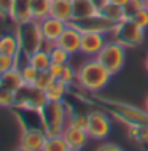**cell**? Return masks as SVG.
I'll return each instance as SVG.
<instances>
[{"label": "cell", "instance_id": "2e32d148", "mask_svg": "<svg viewBox=\"0 0 148 151\" xmlns=\"http://www.w3.org/2000/svg\"><path fill=\"white\" fill-rule=\"evenodd\" d=\"M49 16L57 18L64 22H70L73 19L72 11V0H51L49 5Z\"/></svg>", "mask_w": 148, "mask_h": 151}, {"label": "cell", "instance_id": "5bb4252c", "mask_svg": "<svg viewBox=\"0 0 148 151\" xmlns=\"http://www.w3.org/2000/svg\"><path fill=\"white\" fill-rule=\"evenodd\" d=\"M62 135L65 138V142L69 143L70 146V150H83L86 143H88V140L91 137H89V134L86 132V129H80V127H73V126H67V127L64 129Z\"/></svg>", "mask_w": 148, "mask_h": 151}, {"label": "cell", "instance_id": "7bdbcfd3", "mask_svg": "<svg viewBox=\"0 0 148 151\" xmlns=\"http://www.w3.org/2000/svg\"><path fill=\"white\" fill-rule=\"evenodd\" d=\"M145 8L148 10V0H145Z\"/></svg>", "mask_w": 148, "mask_h": 151}, {"label": "cell", "instance_id": "8d00e7d4", "mask_svg": "<svg viewBox=\"0 0 148 151\" xmlns=\"http://www.w3.org/2000/svg\"><path fill=\"white\" fill-rule=\"evenodd\" d=\"M96 151H124V150L116 143H102Z\"/></svg>", "mask_w": 148, "mask_h": 151}, {"label": "cell", "instance_id": "d6986e66", "mask_svg": "<svg viewBox=\"0 0 148 151\" xmlns=\"http://www.w3.org/2000/svg\"><path fill=\"white\" fill-rule=\"evenodd\" d=\"M72 11H73V19H84L97 13L96 6L92 5L91 0H72Z\"/></svg>", "mask_w": 148, "mask_h": 151}, {"label": "cell", "instance_id": "5b68a950", "mask_svg": "<svg viewBox=\"0 0 148 151\" xmlns=\"http://www.w3.org/2000/svg\"><path fill=\"white\" fill-rule=\"evenodd\" d=\"M97 59L100 60V64L108 70L112 75H116L118 72L123 68L126 60V48L120 45L118 42H107L105 46L102 48V51L97 54Z\"/></svg>", "mask_w": 148, "mask_h": 151}, {"label": "cell", "instance_id": "d590c367", "mask_svg": "<svg viewBox=\"0 0 148 151\" xmlns=\"http://www.w3.org/2000/svg\"><path fill=\"white\" fill-rule=\"evenodd\" d=\"M64 65H65V64H64ZM64 65H62V64H51V65H49V68H48L49 75H51L54 80H57V78L61 76V73H62Z\"/></svg>", "mask_w": 148, "mask_h": 151}, {"label": "cell", "instance_id": "ac0fdd59", "mask_svg": "<svg viewBox=\"0 0 148 151\" xmlns=\"http://www.w3.org/2000/svg\"><path fill=\"white\" fill-rule=\"evenodd\" d=\"M0 52L8 56H16L21 52V46H19V40L14 32H5L0 35Z\"/></svg>", "mask_w": 148, "mask_h": 151}, {"label": "cell", "instance_id": "4fadbf2b", "mask_svg": "<svg viewBox=\"0 0 148 151\" xmlns=\"http://www.w3.org/2000/svg\"><path fill=\"white\" fill-rule=\"evenodd\" d=\"M57 45L62 50L67 51L70 56L78 54L80 52V46H81V32L75 29L73 26H70V24H67L65 30L59 37V40H57Z\"/></svg>", "mask_w": 148, "mask_h": 151}, {"label": "cell", "instance_id": "30bf717a", "mask_svg": "<svg viewBox=\"0 0 148 151\" xmlns=\"http://www.w3.org/2000/svg\"><path fill=\"white\" fill-rule=\"evenodd\" d=\"M107 34L100 32H83L81 34V46H80V54L86 58H97V54L102 51L105 46Z\"/></svg>", "mask_w": 148, "mask_h": 151}, {"label": "cell", "instance_id": "603a6c76", "mask_svg": "<svg viewBox=\"0 0 148 151\" xmlns=\"http://www.w3.org/2000/svg\"><path fill=\"white\" fill-rule=\"evenodd\" d=\"M43 48L48 51L51 64H62L64 65V64H69V60H70V54L65 50H62L57 43H45Z\"/></svg>", "mask_w": 148, "mask_h": 151}, {"label": "cell", "instance_id": "ffe728a7", "mask_svg": "<svg viewBox=\"0 0 148 151\" xmlns=\"http://www.w3.org/2000/svg\"><path fill=\"white\" fill-rule=\"evenodd\" d=\"M69 91V86L65 83H62L61 80H53L49 83V86L45 89V96L46 100L51 102H64V97Z\"/></svg>", "mask_w": 148, "mask_h": 151}, {"label": "cell", "instance_id": "1f68e13d", "mask_svg": "<svg viewBox=\"0 0 148 151\" xmlns=\"http://www.w3.org/2000/svg\"><path fill=\"white\" fill-rule=\"evenodd\" d=\"M143 8H145V0H129V3L124 6L126 18L129 19L134 13H137L139 10H143Z\"/></svg>", "mask_w": 148, "mask_h": 151}, {"label": "cell", "instance_id": "f1b7e54d", "mask_svg": "<svg viewBox=\"0 0 148 151\" xmlns=\"http://www.w3.org/2000/svg\"><path fill=\"white\" fill-rule=\"evenodd\" d=\"M129 19H131V21H132L137 27H140V29L145 30L147 27H148V10H147V8L139 10L137 13H134Z\"/></svg>", "mask_w": 148, "mask_h": 151}, {"label": "cell", "instance_id": "7c38bea8", "mask_svg": "<svg viewBox=\"0 0 148 151\" xmlns=\"http://www.w3.org/2000/svg\"><path fill=\"white\" fill-rule=\"evenodd\" d=\"M38 24L45 38V43H57L59 37L62 35V32L67 27V22L61 21L57 18H53V16H46L45 19L38 21Z\"/></svg>", "mask_w": 148, "mask_h": 151}, {"label": "cell", "instance_id": "e0dca14e", "mask_svg": "<svg viewBox=\"0 0 148 151\" xmlns=\"http://www.w3.org/2000/svg\"><path fill=\"white\" fill-rule=\"evenodd\" d=\"M0 86L8 89V91H11V92L19 91V89L24 86V80H22L21 70L14 67V68H11V70L5 72L2 75V80H0Z\"/></svg>", "mask_w": 148, "mask_h": 151}, {"label": "cell", "instance_id": "ba28073f", "mask_svg": "<svg viewBox=\"0 0 148 151\" xmlns=\"http://www.w3.org/2000/svg\"><path fill=\"white\" fill-rule=\"evenodd\" d=\"M112 130V121L104 111H89L86 115V132L94 140H104Z\"/></svg>", "mask_w": 148, "mask_h": 151}, {"label": "cell", "instance_id": "60d3db41", "mask_svg": "<svg viewBox=\"0 0 148 151\" xmlns=\"http://www.w3.org/2000/svg\"><path fill=\"white\" fill-rule=\"evenodd\" d=\"M145 111L148 113V96H147V99H145Z\"/></svg>", "mask_w": 148, "mask_h": 151}, {"label": "cell", "instance_id": "b9f144b4", "mask_svg": "<svg viewBox=\"0 0 148 151\" xmlns=\"http://www.w3.org/2000/svg\"><path fill=\"white\" fill-rule=\"evenodd\" d=\"M145 70L148 72V54H147V58H145Z\"/></svg>", "mask_w": 148, "mask_h": 151}, {"label": "cell", "instance_id": "836d02e7", "mask_svg": "<svg viewBox=\"0 0 148 151\" xmlns=\"http://www.w3.org/2000/svg\"><path fill=\"white\" fill-rule=\"evenodd\" d=\"M67 126H73V127L86 129V115H78V113H72V115H69Z\"/></svg>", "mask_w": 148, "mask_h": 151}, {"label": "cell", "instance_id": "8fae6325", "mask_svg": "<svg viewBox=\"0 0 148 151\" xmlns=\"http://www.w3.org/2000/svg\"><path fill=\"white\" fill-rule=\"evenodd\" d=\"M46 134L45 130L40 127H35V126H26L22 129L21 134V146H24L29 151H42L45 142H46Z\"/></svg>", "mask_w": 148, "mask_h": 151}, {"label": "cell", "instance_id": "52a82bcc", "mask_svg": "<svg viewBox=\"0 0 148 151\" xmlns=\"http://www.w3.org/2000/svg\"><path fill=\"white\" fill-rule=\"evenodd\" d=\"M110 108L112 113L116 118H120L123 122L129 124H148V113L145 110H139L137 107L132 105L123 104V102H110V100H104Z\"/></svg>", "mask_w": 148, "mask_h": 151}, {"label": "cell", "instance_id": "d4e9b609", "mask_svg": "<svg viewBox=\"0 0 148 151\" xmlns=\"http://www.w3.org/2000/svg\"><path fill=\"white\" fill-rule=\"evenodd\" d=\"M42 151H70V146L65 142L64 135H54L46 138Z\"/></svg>", "mask_w": 148, "mask_h": 151}, {"label": "cell", "instance_id": "ab89813d", "mask_svg": "<svg viewBox=\"0 0 148 151\" xmlns=\"http://www.w3.org/2000/svg\"><path fill=\"white\" fill-rule=\"evenodd\" d=\"M14 151H29V150H26L24 146H21V145H19V146H18V148H16Z\"/></svg>", "mask_w": 148, "mask_h": 151}, {"label": "cell", "instance_id": "3957f363", "mask_svg": "<svg viewBox=\"0 0 148 151\" xmlns=\"http://www.w3.org/2000/svg\"><path fill=\"white\" fill-rule=\"evenodd\" d=\"M14 34L19 40V46H21V52H24L26 56H30L32 52L42 50L45 46V38L40 30V24L38 21H30L22 22V24H16Z\"/></svg>", "mask_w": 148, "mask_h": 151}, {"label": "cell", "instance_id": "f6af8a7d", "mask_svg": "<svg viewBox=\"0 0 148 151\" xmlns=\"http://www.w3.org/2000/svg\"><path fill=\"white\" fill-rule=\"evenodd\" d=\"M70 151H77V150H70Z\"/></svg>", "mask_w": 148, "mask_h": 151}, {"label": "cell", "instance_id": "4dcf8cb0", "mask_svg": "<svg viewBox=\"0 0 148 151\" xmlns=\"http://www.w3.org/2000/svg\"><path fill=\"white\" fill-rule=\"evenodd\" d=\"M53 80H54V78L49 75L48 70H46V72H40L38 76H37V80H35V84H34V86H35L37 89H40V91L45 92V89L49 86V83H51Z\"/></svg>", "mask_w": 148, "mask_h": 151}, {"label": "cell", "instance_id": "83f0119b", "mask_svg": "<svg viewBox=\"0 0 148 151\" xmlns=\"http://www.w3.org/2000/svg\"><path fill=\"white\" fill-rule=\"evenodd\" d=\"M57 80H61L62 83L67 84V86H72V84L77 81V70L73 68V65L65 64L64 68H62V73H61V76Z\"/></svg>", "mask_w": 148, "mask_h": 151}, {"label": "cell", "instance_id": "484cf974", "mask_svg": "<svg viewBox=\"0 0 148 151\" xmlns=\"http://www.w3.org/2000/svg\"><path fill=\"white\" fill-rule=\"evenodd\" d=\"M129 137L137 143H148V124H129Z\"/></svg>", "mask_w": 148, "mask_h": 151}, {"label": "cell", "instance_id": "8992f818", "mask_svg": "<svg viewBox=\"0 0 148 151\" xmlns=\"http://www.w3.org/2000/svg\"><path fill=\"white\" fill-rule=\"evenodd\" d=\"M46 102L45 92L35 86L24 84L19 91L14 92V107L22 111H38Z\"/></svg>", "mask_w": 148, "mask_h": 151}, {"label": "cell", "instance_id": "44dd1931", "mask_svg": "<svg viewBox=\"0 0 148 151\" xmlns=\"http://www.w3.org/2000/svg\"><path fill=\"white\" fill-rule=\"evenodd\" d=\"M27 64H30L32 67H35L38 72H46L51 65V59H49L48 51L42 48V50L32 52L30 56H27Z\"/></svg>", "mask_w": 148, "mask_h": 151}, {"label": "cell", "instance_id": "277c9868", "mask_svg": "<svg viewBox=\"0 0 148 151\" xmlns=\"http://www.w3.org/2000/svg\"><path fill=\"white\" fill-rule=\"evenodd\" d=\"M112 35H113L115 42L123 45L124 48H137L139 45L143 43L145 30L137 27L131 19H124V21L115 24Z\"/></svg>", "mask_w": 148, "mask_h": 151}, {"label": "cell", "instance_id": "f546056e", "mask_svg": "<svg viewBox=\"0 0 148 151\" xmlns=\"http://www.w3.org/2000/svg\"><path fill=\"white\" fill-rule=\"evenodd\" d=\"M0 107L8 108V107H14V92L8 91V89L0 86Z\"/></svg>", "mask_w": 148, "mask_h": 151}, {"label": "cell", "instance_id": "9a60e30c", "mask_svg": "<svg viewBox=\"0 0 148 151\" xmlns=\"http://www.w3.org/2000/svg\"><path fill=\"white\" fill-rule=\"evenodd\" d=\"M11 22L14 24H22L32 19V11H30V0H13V5L10 10Z\"/></svg>", "mask_w": 148, "mask_h": 151}, {"label": "cell", "instance_id": "9c48e42d", "mask_svg": "<svg viewBox=\"0 0 148 151\" xmlns=\"http://www.w3.org/2000/svg\"><path fill=\"white\" fill-rule=\"evenodd\" d=\"M70 26H73L75 29H78L83 34V32H100V34H112V30L115 29V24L110 22L108 19H105L100 13L92 14L89 18L84 19H73V21L69 22Z\"/></svg>", "mask_w": 148, "mask_h": 151}, {"label": "cell", "instance_id": "ee69618b", "mask_svg": "<svg viewBox=\"0 0 148 151\" xmlns=\"http://www.w3.org/2000/svg\"><path fill=\"white\" fill-rule=\"evenodd\" d=\"M2 75H3V73H2V72H0V80H2Z\"/></svg>", "mask_w": 148, "mask_h": 151}, {"label": "cell", "instance_id": "7a4b0ae2", "mask_svg": "<svg viewBox=\"0 0 148 151\" xmlns=\"http://www.w3.org/2000/svg\"><path fill=\"white\" fill-rule=\"evenodd\" d=\"M40 127L45 130L46 137L62 135L64 129L67 127L69 121V108L64 102H51L48 100L38 110Z\"/></svg>", "mask_w": 148, "mask_h": 151}, {"label": "cell", "instance_id": "7402d4cb", "mask_svg": "<svg viewBox=\"0 0 148 151\" xmlns=\"http://www.w3.org/2000/svg\"><path fill=\"white\" fill-rule=\"evenodd\" d=\"M99 13L104 16L105 19H108L110 22H113V24H118V22L127 19L126 18V13H124V8L115 5V3H110V2L107 3L102 10H99Z\"/></svg>", "mask_w": 148, "mask_h": 151}, {"label": "cell", "instance_id": "74e56055", "mask_svg": "<svg viewBox=\"0 0 148 151\" xmlns=\"http://www.w3.org/2000/svg\"><path fill=\"white\" fill-rule=\"evenodd\" d=\"M91 2H92V5L96 6V10L99 11V10H102V8L108 3V0H91Z\"/></svg>", "mask_w": 148, "mask_h": 151}, {"label": "cell", "instance_id": "6da1fadb", "mask_svg": "<svg viewBox=\"0 0 148 151\" xmlns=\"http://www.w3.org/2000/svg\"><path fill=\"white\" fill-rule=\"evenodd\" d=\"M110 73L97 58H88L80 67L77 68V83L86 92L102 91L112 80Z\"/></svg>", "mask_w": 148, "mask_h": 151}, {"label": "cell", "instance_id": "e575fe53", "mask_svg": "<svg viewBox=\"0 0 148 151\" xmlns=\"http://www.w3.org/2000/svg\"><path fill=\"white\" fill-rule=\"evenodd\" d=\"M11 5H13V0H0V18L2 19L10 16Z\"/></svg>", "mask_w": 148, "mask_h": 151}, {"label": "cell", "instance_id": "d6a6232c", "mask_svg": "<svg viewBox=\"0 0 148 151\" xmlns=\"http://www.w3.org/2000/svg\"><path fill=\"white\" fill-rule=\"evenodd\" d=\"M14 67H16V60H14L13 56L0 52V72L5 73V72L11 70V68H14Z\"/></svg>", "mask_w": 148, "mask_h": 151}, {"label": "cell", "instance_id": "cb8c5ba5", "mask_svg": "<svg viewBox=\"0 0 148 151\" xmlns=\"http://www.w3.org/2000/svg\"><path fill=\"white\" fill-rule=\"evenodd\" d=\"M49 5L51 0H30V11L34 21H42L49 16Z\"/></svg>", "mask_w": 148, "mask_h": 151}, {"label": "cell", "instance_id": "4316f807", "mask_svg": "<svg viewBox=\"0 0 148 151\" xmlns=\"http://www.w3.org/2000/svg\"><path fill=\"white\" fill-rule=\"evenodd\" d=\"M21 75H22V80H24V84H29V86H34L35 84V80L38 76V70L35 67H32L30 64H24L21 68Z\"/></svg>", "mask_w": 148, "mask_h": 151}, {"label": "cell", "instance_id": "f35d334b", "mask_svg": "<svg viewBox=\"0 0 148 151\" xmlns=\"http://www.w3.org/2000/svg\"><path fill=\"white\" fill-rule=\"evenodd\" d=\"M110 3H115V5H118V6H123L124 8L127 3H129V0H108Z\"/></svg>", "mask_w": 148, "mask_h": 151}]
</instances>
